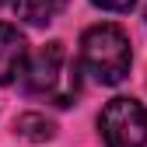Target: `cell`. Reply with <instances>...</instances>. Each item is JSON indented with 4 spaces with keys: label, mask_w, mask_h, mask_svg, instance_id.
Wrapping results in <instances>:
<instances>
[{
    "label": "cell",
    "mask_w": 147,
    "mask_h": 147,
    "mask_svg": "<svg viewBox=\"0 0 147 147\" xmlns=\"http://www.w3.org/2000/svg\"><path fill=\"white\" fill-rule=\"evenodd\" d=\"M25 91L32 98H42L49 105H74L81 95V70L74 63V56L67 53L63 42H49L42 46L35 56L25 63Z\"/></svg>",
    "instance_id": "6da1fadb"
},
{
    "label": "cell",
    "mask_w": 147,
    "mask_h": 147,
    "mask_svg": "<svg viewBox=\"0 0 147 147\" xmlns=\"http://www.w3.org/2000/svg\"><path fill=\"white\" fill-rule=\"evenodd\" d=\"M130 63H133L130 35L119 25H112V21L91 25L81 35V70L91 81L119 84V81H126V74H130Z\"/></svg>",
    "instance_id": "7a4b0ae2"
},
{
    "label": "cell",
    "mask_w": 147,
    "mask_h": 147,
    "mask_svg": "<svg viewBox=\"0 0 147 147\" xmlns=\"http://www.w3.org/2000/svg\"><path fill=\"white\" fill-rule=\"evenodd\" d=\"M98 130L105 147H147V109L137 98H112L98 116Z\"/></svg>",
    "instance_id": "3957f363"
},
{
    "label": "cell",
    "mask_w": 147,
    "mask_h": 147,
    "mask_svg": "<svg viewBox=\"0 0 147 147\" xmlns=\"http://www.w3.org/2000/svg\"><path fill=\"white\" fill-rule=\"evenodd\" d=\"M25 63H28L25 35L18 32L14 25L0 21V84H14L25 74Z\"/></svg>",
    "instance_id": "277c9868"
},
{
    "label": "cell",
    "mask_w": 147,
    "mask_h": 147,
    "mask_svg": "<svg viewBox=\"0 0 147 147\" xmlns=\"http://www.w3.org/2000/svg\"><path fill=\"white\" fill-rule=\"evenodd\" d=\"M14 14L28 25H49L56 21V14L67 7V0H11Z\"/></svg>",
    "instance_id": "5b68a950"
},
{
    "label": "cell",
    "mask_w": 147,
    "mask_h": 147,
    "mask_svg": "<svg viewBox=\"0 0 147 147\" xmlns=\"http://www.w3.org/2000/svg\"><path fill=\"white\" fill-rule=\"evenodd\" d=\"M53 130H56V126H53L46 116H39V112H25L21 119H18V133L28 137V140H49Z\"/></svg>",
    "instance_id": "8992f818"
},
{
    "label": "cell",
    "mask_w": 147,
    "mask_h": 147,
    "mask_svg": "<svg viewBox=\"0 0 147 147\" xmlns=\"http://www.w3.org/2000/svg\"><path fill=\"white\" fill-rule=\"evenodd\" d=\"M95 7H102V11H130L137 0H91Z\"/></svg>",
    "instance_id": "52a82bcc"
},
{
    "label": "cell",
    "mask_w": 147,
    "mask_h": 147,
    "mask_svg": "<svg viewBox=\"0 0 147 147\" xmlns=\"http://www.w3.org/2000/svg\"><path fill=\"white\" fill-rule=\"evenodd\" d=\"M0 4H4V0H0Z\"/></svg>",
    "instance_id": "ba28073f"
}]
</instances>
